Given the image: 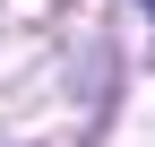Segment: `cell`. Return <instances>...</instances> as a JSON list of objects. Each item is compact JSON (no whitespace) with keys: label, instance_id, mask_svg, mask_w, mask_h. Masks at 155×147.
Segmentation results:
<instances>
[{"label":"cell","instance_id":"1","mask_svg":"<svg viewBox=\"0 0 155 147\" xmlns=\"http://www.w3.org/2000/svg\"><path fill=\"white\" fill-rule=\"evenodd\" d=\"M147 9H155V0H147Z\"/></svg>","mask_w":155,"mask_h":147}]
</instances>
